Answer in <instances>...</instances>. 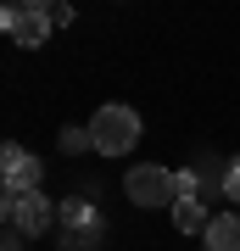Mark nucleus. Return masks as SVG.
I'll use <instances>...</instances> for the list:
<instances>
[{"mask_svg": "<svg viewBox=\"0 0 240 251\" xmlns=\"http://www.w3.org/2000/svg\"><path fill=\"white\" fill-rule=\"evenodd\" d=\"M123 190H129V201L134 206H173L185 201V196H201V173H168V168H157V162H145V168H134L129 179H123Z\"/></svg>", "mask_w": 240, "mask_h": 251, "instance_id": "nucleus-1", "label": "nucleus"}, {"mask_svg": "<svg viewBox=\"0 0 240 251\" xmlns=\"http://www.w3.org/2000/svg\"><path fill=\"white\" fill-rule=\"evenodd\" d=\"M89 134H95V151L101 156H123L140 145V112L134 106H101L89 117Z\"/></svg>", "mask_w": 240, "mask_h": 251, "instance_id": "nucleus-2", "label": "nucleus"}, {"mask_svg": "<svg viewBox=\"0 0 240 251\" xmlns=\"http://www.w3.org/2000/svg\"><path fill=\"white\" fill-rule=\"evenodd\" d=\"M0 28L11 34V45H28V50H34V45H45V34H51V11H45V0H34V6L23 0V6H6V11H0Z\"/></svg>", "mask_w": 240, "mask_h": 251, "instance_id": "nucleus-3", "label": "nucleus"}, {"mask_svg": "<svg viewBox=\"0 0 240 251\" xmlns=\"http://www.w3.org/2000/svg\"><path fill=\"white\" fill-rule=\"evenodd\" d=\"M0 173H6V196H34L39 179H45V162L23 145H6L0 151Z\"/></svg>", "mask_w": 240, "mask_h": 251, "instance_id": "nucleus-4", "label": "nucleus"}, {"mask_svg": "<svg viewBox=\"0 0 240 251\" xmlns=\"http://www.w3.org/2000/svg\"><path fill=\"white\" fill-rule=\"evenodd\" d=\"M51 218H56V206L39 196H6V229L11 234H45L51 229Z\"/></svg>", "mask_w": 240, "mask_h": 251, "instance_id": "nucleus-5", "label": "nucleus"}, {"mask_svg": "<svg viewBox=\"0 0 240 251\" xmlns=\"http://www.w3.org/2000/svg\"><path fill=\"white\" fill-rule=\"evenodd\" d=\"M173 229H179V234H207V229H213L207 201H201V196H185V201L173 206Z\"/></svg>", "mask_w": 240, "mask_h": 251, "instance_id": "nucleus-6", "label": "nucleus"}, {"mask_svg": "<svg viewBox=\"0 0 240 251\" xmlns=\"http://www.w3.org/2000/svg\"><path fill=\"white\" fill-rule=\"evenodd\" d=\"M201 240L207 251H240V212H213V229Z\"/></svg>", "mask_w": 240, "mask_h": 251, "instance_id": "nucleus-7", "label": "nucleus"}, {"mask_svg": "<svg viewBox=\"0 0 240 251\" xmlns=\"http://www.w3.org/2000/svg\"><path fill=\"white\" fill-rule=\"evenodd\" d=\"M56 212H62L73 229H101V218H95V201H89V196H67L62 206H56Z\"/></svg>", "mask_w": 240, "mask_h": 251, "instance_id": "nucleus-8", "label": "nucleus"}, {"mask_svg": "<svg viewBox=\"0 0 240 251\" xmlns=\"http://www.w3.org/2000/svg\"><path fill=\"white\" fill-rule=\"evenodd\" d=\"M56 145H62L67 156H84V151H95V134H89V123L79 128V123H67L62 134H56Z\"/></svg>", "mask_w": 240, "mask_h": 251, "instance_id": "nucleus-9", "label": "nucleus"}, {"mask_svg": "<svg viewBox=\"0 0 240 251\" xmlns=\"http://www.w3.org/2000/svg\"><path fill=\"white\" fill-rule=\"evenodd\" d=\"M95 240H101V229H67V234H62V246H67V251H89Z\"/></svg>", "mask_w": 240, "mask_h": 251, "instance_id": "nucleus-10", "label": "nucleus"}, {"mask_svg": "<svg viewBox=\"0 0 240 251\" xmlns=\"http://www.w3.org/2000/svg\"><path fill=\"white\" fill-rule=\"evenodd\" d=\"M223 196L235 201V212H240V156L229 162V179H223Z\"/></svg>", "mask_w": 240, "mask_h": 251, "instance_id": "nucleus-11", "label": "nucleus"}, {"mask_svg": "<svg viewBox=\"0 0 240 251\" xmlns=\"http://www.w3.org/2000/svg\"><path fill=\"white\" fill-rule=\"evenodd\" d=\"M45 11H51V28H67V23H73V6H62V0H51Z\"/></svg>", "mask_w": 240, "mask_h": 251, "instance_id": "nucleus-12", "label": "nucleus"}]
</instances>
